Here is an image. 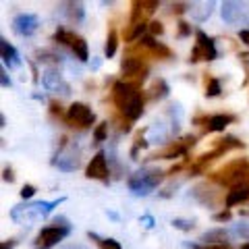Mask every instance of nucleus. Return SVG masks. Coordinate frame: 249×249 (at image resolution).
I'll return each mask as SVG.
<instances>
[{
  "mask_svg": "<svg viewBox=\"0 0 249 249\" xmlns=\"http://www.w3.org/2000/svg\"><path fill=\"white\" fill-rule=\"evenodd\" d=\"M110 98H112V104L116 106V110L124 119H129L131 123L142 119L143 106H145V91H142V85L121 79L112 85Z\"/></svg>",
  "mask_w": 249,
  "mask_h": 249,
  "instance_id": "nucleus-1",
  "label": "nucleus"
},
{
  "mask_svg": "<svg viewBox=\"0 0 249 249\" xmlns=\"http://www.w3.org/2000/svg\"><path fill=\"white\" fill-rule=\"evenodd\" d=\"M65 197L58 199H31V201H23V204H17L11 210V220L17 224H31L46 218L48 214H52V210L60 206Z\"/></svg>",
  "mask_w": 249,
  "mask_h": 249,
  "instance_id": "nucleus-2",
  "label": "nucleus"
},
{
  "mask_svg": "<svg viewBox=\"0 0 249 249\" xmlns=\"http://www.w3.org/2000/svg\"><path fill=\"white\" fill-rule=\"evenodd\" d=\"M210 181L216 183L218 187H222V189H232V187H237L241 183H249V160L239 158L229 162L222 168L214 170L210 175Z\"/></svg>",
  "mask_w": 249,
  "mask_h": 249,
  "instance_id": "nucleus-3",
  "label": "nucleus"
},
{
  "mask_svg": "<svg viewBox=\"0 0 249 249\" xmlns=\"http://www.w3.org/2000/svg\"><path fill=\"white\" fill-rule=\"evenodd\" d=\"M71 222L67 220L65 216H58L54 218L50 227H44L40 232H37V237L34 241V249H52L56 247L60 241H65L69 235H71Z\"/></svg>",
  "mask_w": 249,
  "mask_h": 249,
  "instance_id": "nucleus-4",
  "label": "nucleus"
},
{
  "mask_svg": "<svg viewBox=\"0 0 249 249\" xmlns=\"http://www.w3.org/2000/svg\"><path fill=\"white\" fill-rule=\"evenodd\" d=\"M162 178H164V170L145 166V168H139L137 173H133L127 178V187L133 196H150L156 187L162 183Z\"/></svg>",
  "mask_w": 249,
  "mask_h": 249,
  "instance_id": "nucleus-5",
  "label": "nucleus"
},
{
  "mask_svg": "<svg viewBox=\"0 0 249 249\" xmlns=\"http://www.w3.org/2000/svg\"><path fill=\"white\" fill-rule=\"evenodd\" d=\"M52 166H56L62 173H75L81 166V152L75 142H69L67 137H60V145L52 158Z\"/></svg>",
  "mask_w": 249,
  "mask_h": 249,
  "instance_id": "nucleus-6",
  "label": "nucleus"
},
{
  "mask_svg": "<svg viewBox=\"0 0 249 249\" xmlns=\"http://www.w3.org/2000/svg\"><path fill=\"white\" fill-rule=\"evenodd\" d=\"M191 197L206 208H218V206H224V201H227V196H224L222 187H218L216 183L210 181V178L206 183H197L193 187Z\"/></svg>",
  "mask_w": 249,
  "mask_h": 249,
  "instance_id": "nucleus-7",
  "label": "nucleus"
},
{
  "mask_svg": "<svg viewBox=\"0 0 249 249\" xmlns=\"http://www.w3.org/2000/svg\"><path fill=\"white\" fill-rule=\"evenodd\" d=\"M62 121H65L69 127L85 131V129H91V127H93V123H96V112H93L88 104H83V102H73L71 106L67 108L65 119H62Z\"/></svg>",
  "mask_w": 249,
  "mask_h": 249,
  "instance_id": "nucleus-8",
  "label": "nucleus"
},
{
  "mask_svg": "<svg viewBox=\"0 0 249 249\" xmlns=\"http://www.w3.org/2000/svg\"><path fill=\"white\" fill-rule=\"evenodd\" d=\"M121 75L124 81L142 85L147 79V75H150V65H147L145 58H142V56L127 54V56L121 60Z\"/></svg>",
  "mask_w": 249,
  "mask_h": 249,
  "instance_id": "nucleus-9",
  "label": "nucleus"
},
{
  "mask_svg": "<svg viewBox=\"0 0 249 249\" xmlns=\"http://www.w3.org/2000/svg\"><path fill=\"white\" fill-rule=\"evenodd\" d=\"M196 142H197L196 135H185L183 139H178V142H168L162 150L152 154L147 160H175V158H181V156H187L189 147L196 145Z\"/></svg>",
  "mask_w": 249,
  "mask_h": 249,
  "instance_id": "nucleus-10",
  "label": "nucleus"
},
{
  "mask_svg": "<svg viewBox=\"0 0 249 249\" xmlns=\"http://www.w3.org/2000/svg\"><path fill=\"white\" fill-rule=\"evenodd\" d=\"M218 58V50H216V42L210 37L206 31L197 29L196 31V46L191 50V62H199V60H216Z\"/></svg>",
  "mask_w": 249,
  "mask_h": 249,
  "instance_id": "nucleus-11",
  "label": "nucleus"
},
{
  "mask_svg": "<svg viewBox=\"0 0 249 249\" xmlns=\"http://www.w3.org/2000/svg\"><path fill=\"white\" fill-rule=\"evenodd\" d=\"M220 15L229 25H249V6L245 2L227 0L220 4Z\"/></svg>",
  "mask_w": 249,
  "mask_h": 249,
  "instance_id": "nucleus-12",
  "label": "nucleus"
},
{
  "mask_svg": "<svg viewBox=\"0 0 249 249\" xmlns=\"http://www.w3.org/2000/svg\"><path fill=\"white\" fill-rule=\"evenodd\" d=\"M85 177L88 178H93V181H104L108 183L110 178V168H108V160H106V152H96L93 158L89 160L88 168H85Z\"/></svg>",
  "mask_w": 249,
  "mask_h": 249,
  "instance_id": "nucleus-13",
  "label": "nucleus"
},
{
  "mask_svg": "<svg viewBox=\"0 0 249 249\" xmlns=\"http://www.w3.org/2000/svg\"><path fill=\"white\" fill-rule=\"evenodd\" d=\"M137 48L142 54H150V56H154V58H173V50H170L166 44L158 42L150 34H145L142 40L137 42ZM142 54H139V56H142Z\"/></svg>",
  "mask_w": 249,
  "mask_h": 249,
  "instance_id": "nucleus-14",
  "label": "nucleus"
},
{
  "mask_svg": "<svg viewBox=\"0 0 249 249\" xmlns=\"http://www.w3.org/2000/svg\"><path fill=\"white\" fill-rule=\"evenodd\" d=\"M40 29V17L34 13H19L13 19V31L21 37H31Z\"/></svg>",
  "mask_w": 249,
  "mask_h": 249,
  "instance_id": "nucleus-15",
  "label": "nucleus"
},
{
  "mask_svg": "<svg viewBox=\"0 0 249 249\" xmlns=\"http://www.w3.org/2000/svg\"><path fill=\"white\" fill-rule=\"evenodd\" d=\"M42 85L52 93H60V96H69L71 93V85L65 81V77L58 69H46L42 75Z\"/></svg>",
  "mask_w": 249,
  "mask_h": 249,
  "instance_id": "nucleus-16",
  "label": "nucleus"
},
{
  "mask_svg": "<svg viewBox=\"0 0 249 249\" xmlns=\"http://www.w3.org/2000/svg\"><path fill=\"white\" fill-rule=\"evenodd\" d=\"M0 56H2V67H9V69H19L21 67L19 52L9 40H6V37H0Z\"/></svg>",
  "mask_w": 249,
  "mask_h": 249,
  "instance_id": "nucleus-17",
  "label": "nucleus"
},
{
  "mask_svg": "<svg viewBox=\"0 0 249 249\" xmlns=\"http://www.w3.org/2000/svg\"><path fill=\"white\" fill-rule=\"evenodd\" d=\"M237 121L235 114H212V116H206V131L208 133H218V131H224Z\"/></svg>",
  "mask_w": 249,
  "mask_h": 249,
  "instance_id": "nucleus-18",
  "label": "nucleus"
},
{
  "mask_svg": "<svg viewBox=\"0 0 249 249\" xmlns=\"http://www.w3.org/2000/svg\"><path fill=\"white\" fill-rule=\"evenodd\" d=\"M229 239H231V232L227 229H212V231H206L199 237V243L201 245H229Z\"/></svg>",
  "mask_w": 249,
  "mask_h": 249,
  "instance_id": "nucleus-19",
  "label": "nucleus"
},
{
  "mask_svg": "<svg viewBox=\"0 0 249 249\" xmlns=\"http://www.w3.org/2000/svg\"><path fill=\"white\" fill-rule=\"evenodd\" d=\"M60 13L71 23H75V25H79V23L85 21V6L81 2H62Z\"/></svg>",
  "mask_w": 249,
  "mask_h": 249,
  "instance_id": "nucleus-20",
  "label": "nucleus"
},
{
  "mask_svg": "<svg viewBox=\"0 0 249 249\" xmlns=\"http://www.w3.org/2000/svg\"><path fill=\"white\" fill-rule=\"evenodd\" d=\"M247 199H249V183H241V185L232 187V189L227 191V201H224V206L232 208V206L243 204V201H247Z\"/></svg>",
  "mask_w": 249,
  "mask_h": 249,
  "instance_id": "nucleus-21",
  "label": "nucleus"
},
{
  "mask_svg": "<svg viewBox=\"0 0 249 249\" xmlns=\"http://www.w3.org/2000/svg\"><path fill=\"white\" fill-rule=\"evenodd\" d=\"M212 13H214V2H191V6H189V15L197 23L208 21L212 17Z\"/></svg>",
  "mask_w": 249,
  "mask_h": 249,
  "instance_id": "nucleus-22",
  "label": "nucleus"
},
{
  "mask_svg": "<svg viewBox=\"0 0 249 249\" xmlns=\"http://www.w3.org/2000/svg\"><path fill=\"white\" fill-rule=\"evenodd\" d=\"M168 91H170L168 83H166L164 79H160V77H158V79H154V81H152L150 89L145 91V98L154 100V102H156V100H158V102H160V100H164V98L168 96Z\"/></svg>",
  "mask_w": 249,
  "mask_h": 249,
  "instance_id": "nucleus-23",
  "label": "nucleus"
},
{
  "mask_svg": "<svg viewBox=\"0 0 249 249\" xmlns=\"http://www.w3.org/2000/svg\"><path fill=\"white\" fill-rule=\"evenodd\" d=\"M37 60H40L42 65H48V69H58L62 65V56L52 50H40L37 52Z\"/></svg>",
  "mask_w": 249,
  "mask_h": 249,
  "instance_id": "nucleus-24",
  "label": "nucleus"
},
{
  "mask_svg": "<svg viewBox=\"0 0 249 249\" xmlns=\"http://www.w3.org/2000/svg\"><path fill=\"white\" fill-rule=\"evenodd\" d=\"M88 237H89V239H91L93 243H96L100 249H123L119 241L112 239V237H108V239H106V237H100L98 232H91V231L88 232Z\"/></svg>",
  "mask_w": 249,
  "mask_h": 249,
  "instance_id": "nucleus-25",
  "label": "nucleus"
},
{
  "mask_svg": "<svg viewBox=\"0 0 249 249\" xmlns=\"http://www.w3.org/2000/svg\"><path fill=\"white\" fill-rule=\"evenodd\" d=\"M147 27H150V21H142V23H137V25H131V27H129V34L124 36V40H127V42H137V40H142V37L145 36Z\"/></svg>",
  "mask_w": 249,
  "mask_h": 249,
  "instance_id": "nucleus-26",
  "label": "nucleus"
},
{
  "mask_svg": "<svg viewBox=\"0 0 249 249\" xmlns=\"http://www.w3.org/2000/svg\"><path fill=\"white\" fill-rule=\"evenodd\" d=\"M116 48H119V34H116V29H110L106 37V46H104V56L112 58L116 54Z\"/></svg>",
  "mask_w": 249,
  "mask_h": 249,
  "instance_id": "nucleus-27",
  "label": "nucleus"
},
{
  "mask_svg": "<svg viewBox=\"0 0 249 249\" xmlns=\"http://www.w3.org/2000/svg\"><path fill=\"white\" fill-rule=\"evenodd\" d=\"M222 93V83L216 77H206V98H216Z\"/></svg>",
  "mask_w": 249,
  "mask_h": 249,
  "instance_id": "nucleus-28",
  "label": "nucleus"
},
{
  "mask_svg": "<svg viewBox=\"0 0 249 249\" xmlns=\"http://www.w3.org/2000/svg\"><path fill=\"white\" fill-rule=\"evenodd\" d=\"M108 137V123H100L93 129V143H102Z\"/></svg>",
  "mask_w": 249,
  "mask_h": 249,
  "instance_id": "nucleus-29",
  "label": "nucleus"
},
{
  "mask_svg": "<svg viewBox=\"0 0 249 249\" xmlns=\"http://www.w3.org/2000/svg\"><path fill=\"white\" fill-rule=\"evenodd\" d=\"M173 227L178 229V231H191L193 227H196V220H187V218H175L173 220Z\"/></svg>",
  "mask_w": 249,
  "mask_h": 249,
  "instance_id": "nucleus-30",
  "label": "nucleus"
},
{
  "mask_svg": "<svg viewBox=\"0 0 249 249\" xmlns=\"http://www.w3.org/2000/svg\"><path fill=\"white\" fill-rule=\"evenodd\" d=\"M232 232H235L237 237L249 241V222H239V224H235V229H232Z\"/></svg>",
  "mask_w": 249,
  "mask_h": 249,
  "instance_id": "nucleus-31",
  "label": "nucleus"
},
{
  "mask_svg": "<svg viewBox=\"0 0 249 249\" xmlns=\"http://www.w3.org/2000/svg\"><path fill=\"white\" fill-rule=\"evenodd\" d=\"M147 31H150V36H154V37H158V36H162L164 34V25H162L160 21H150V27H147Z\"/></svg>",
  "mask_w": 249,
  "mask_h": 249,
  "instance_id": "nucleus-32",
  "label": "nucleus"
},
{
  "mask_svg": "<svg viewBox=\"0 0 249 249\" xmlns=\"http://www.w3.org/2000/svg\"><path fill=\"white\" fill-rule=\"evenodd\" d=\"M212 218H214L216 222H231L232 214H231V210H229V208H224V210H220V212H216Z\"/></svg>",
  "mask_w": 249,
  "mask_h": 249,
  "instance_id": "nucleus-33",
  "label": "nucleus"
},
{
  "mask_svg": "<svg viewBox=\"0 0 249 249\" xmlns=\"http://www.w3.org/2000/svg\"><path fill=\"white\" fill-rule=\"evenodd\" d=\"M189 6H191V2H173L170 9H173L175 15H181V13H189Z\"/></svg>",
  "mask_w": 249,
  "mask_h": 249,
  "instance_id": "nucleus-34",
  "label": "nucleus"
},
{
  "mask_svg": "<svg viewBox=\"0 0 249 249\" xmlns=\"http://www.w3.org/2000/svg\"><path fill=\"white\" fill-rule=\"evenodd\" d=\"M19 196H21L23 199H31V197L36 196V187H34V185H23L21 191H19Z\"/></svg>",
  "mask_w": 249,
  "mask_h": 249,
  "instance_id": "nucleus-35",
  "label": "nucleus"
},
{
  "mask_svg": "<svg viewBox=\"0 0 249 249\" xmlns=\"http://www.w3.org/2000/svg\"><path fill=\"white\" fill-rule=\"evenodd\" d=\"M191 36V25L187 21H178V37H187Z\"/></svg>",
  "mask_w": 249,
  "mask_h": 249,
  "instance_id": "nucleus-36",
  "label": "nucleus"
},
{
  "mask_svg": "<svg viewBox=\"0 0 249 249\" xmlns=\"http://www.w3.org/2000/svg\"><path fill=\"white\" fill-rule=\"evenodd\" d=\"M189 249H231V245H201V243H189Z\"/></svg>",
  "mask_w": 249,
  "mask_h": 249,
  "instance_id": "nucleus-37",
  "label": "nucleus"
},
{
  "mask_svg": "<svg viewBox=\"0 0 249 249\" xmlns=\"http://www.w3.org/2000/svg\"><path fill=\"white\" fill-rule=\"evenodd\" d=\"M50 112L52 114H58V119H65V112L67 110H62V106L58 102H50Z\"/></svg>",
  "mask_w": 249,
  "mask_h": 249,
  "instance_id": "nucleus-38",
  "label": "nucleus"
},
{
  "mask_svg": "<svg viewBox=\"0 0 249 249\" xmlns=\"http://www.w3.org/2000/svg\"><path fill=\"white\" fill-rule=\"evenodd\" d=\"M0 79H2V88H11V85H13L9 73H6V67L0 69Z\"/></svg>",
  "mask_w": 249,
  "mask_h": 249,
  "instance_id": "nucleus-39",
  "label": "nucleus"
},
{
  "mask_svg": "<svg viewBox=\"0 0 249 249\" xmlns=\"http://www.w3.org/2000/svg\"><path fill=\"white\" fill-rule=\"evenodd\" d=\"M2 178H4L6 183H15V175H13V168H11V166H6V168H4Z\"/></svg>",
  "mask_w": 249,
  "mask_h": 249,
  "instance_id": "nucleus-40",
  "label": "nucleus"
},
{
  "mask_svg": "<svg viewBox=\"0 0 249 249\" xmlns=\"http://www.w3.org/2000/svg\"><path fill=\"white\" fill-rule=\"evenodd\" d=\"M239 40L243 42V44L247 46V48H249V27H247V29H241V31H239Z\"/></svg>",
  "mask_w": 249,
  "mask_h": 249,
  "instance_id": "nucleus-41",
  "label": "nucleus"
},
{
  "mask_svg": "<svg viewBox=\"0 0 249 249\" xmlns=\"http://www.w3.org/2000/svg\"><path fill=\"white\" fill-rule=\"evenodd\" d=\"M60 249H89V247L83 245V243H71V245H65V247H60Z\"/></svg>",
  "mask_w": 249,
  "mask_h": 249,
  "instance_id": "nucleus-42",
  "label": "nucleus"
},
{
  "mask_svg": "<svg viewBox=\"0 0 249 249\" xmlns=\"http://www.w3.org/2000/svg\"><path fill=\"white\" fill-rule=\"evenodd\" d=\"M15 247V239H6V241H2V247L0 249H13Z\"/></svg>",
  "mask_w": 249,
  "mask_h": 249,
  "instance_id": "nucleus-43",
  "label": "nucleus"
},
{
  "mask_svg": "<svg viewBox=\"0 0 249 249\" xmlns=\"http://www.w3.org/2000/svg\"><path fill=\"white\" fill-rule=\"evenodd\" d=\"M142 220L145 222V227H147V229H152V227H154V218H152V216H143Z\"/></svg>",
  "mask_w": 249,
  "mask_h": 249,
  "instance_id": "nucleus-44",
  "label": "nucleus"
},
{
  "mask_svg": "<svg viewBox=\"0 0 249 249\" xmlns=\"http://www.w3.org/2000/svg\"><path fill=\"white\" fill-rule=\"evenodd\" d=\"M239 249H249V241H247V243H243V245H241Z\"/></svg>",
  "mask_w": 249,
  "mask_h": 249,
  "instance_id": "nucleus-45",
  "label": "nucleus"
},
{
  "mask_svg": "<svg viewBox=\"0 0 249 249\" xmlns=\"http://www.w3.org/2000/svg\"><path fill=\"white\" fill-rule=\"evenodd\" d=\"M241 214H243V216H247V218H249V210H243V212H241Z\"/></svg>",
  "mask_w": 249,
  "mask_h": 249,
  "instance_id": "nucleus-46",
  "label": "nucleus"
}]
</instances>
